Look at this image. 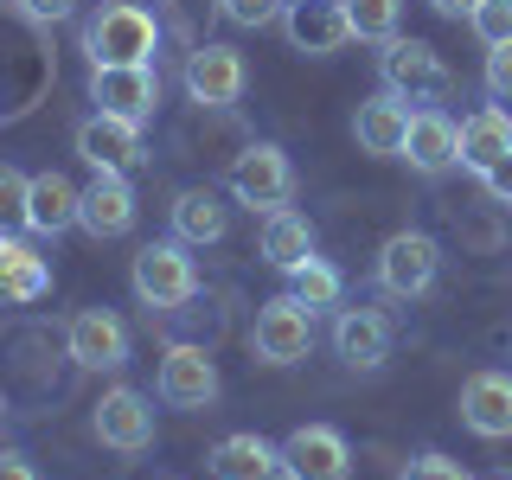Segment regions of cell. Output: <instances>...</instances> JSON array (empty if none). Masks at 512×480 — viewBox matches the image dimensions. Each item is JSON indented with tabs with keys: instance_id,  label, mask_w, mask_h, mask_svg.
Instances as JSON below:
<instances>
[{
	"instance_id": "6da1fadb",
	"label": "cell",
	"mask_w": 512,
	"mask_h": 480,
	"mask_svg": "<svg viewBox=\"0 0 512 480\" xmlns=\"http://www.w3.org/2000/svg\"><path fill=\"white\" fill-rule=\"evenodd\" d=\"M154 45H160V26H154L148 7H135V0H109V7L84 26L90 64H148Z\"/></svg>"
},
{
	"instance_id": "7a4b0ae2",
	"label": "cell",
	"mask_w": 512,
	"mask_h": 480,
	"mask_svg": "<svg viewBox=\"0 0 512 480\" xmlns=\"http://www.w3.org/2000/svg\"><path fill=\"white\" fill-rule=\"evenodd\" d=\"M135 295H141V308H180V301L199 295V269H192V256L180 237H167V244H148L135 256Z\"/></svg>"
},
{
	"instance_id": "3957f363",
	"label": "cell",
	"mask_w": 512,
	"mask_h": 480,
	"mask_svg": "<svg viewBox=\"0 0 512 480\" xmlns=\"http://www.w3.org/2000/svg\"><path fill=\"white\" fill-rule=\"evenodd\" d=\"M378 71H384V90L404 96V103H436V96H448V64L423 39H384Z\"/></svg>"
},
{
	"instance_id": "277c9868",
	"label": "cell",
	"mask_w": 512,
	"mask_h": 480,
	"mask_svg": "<svg viewBox=\"0 0 512 480\" xmlns=\"http://www.w3.org/2000/svg\"><path fill=\"white\" fill-rule=\"evenodd\" d=\"M250 346H256V359H263V365L308 359V346H314V308H301L295 295L263 301V308H256V327H250Z\"/></svg>"
},
{
	"instance_id": "5b68a950",
	"label": "cell",
	"mask_w": 512,
	"mask_h": 480,
	"mask_svg": "<svg viewBox=\"0 0 512 480\" xmlns=\"http://www.w3.org/2000/svg\"><path fill=\"white\" fill-rule=\"evenodd\" d=\"M231 192L250 212H282L288 192H295V167H288V154L276 141H256V148H244L231 160Z\"/></svg>"
},
{
	"instance_id": "8992f818",
	"label": "cell",
	"mask_w": 512,
	"mask_h": 480,
	"mask_svg": "<svg viewBox=\"0 0 512 480\" xmlns=\"http://www.w3.org/2000/svg\"><path fill=\"white\" fill-rule=\"evenodd\" d=\"M90 103H96V116L148 122L160 103L154 64H90Z\"/></svg>"
},
{
	"instance_id": "52a82bcc",
	"label": "cell",
	"mask_w": 512,
	"mask_h": 480,
	"mask_svg": "<svg viewBox=\"0 0 512 480\" xmlns=\"http://www.w3.org/2000/svg\"><path fill=\"white\" fill-rule=\"evenodd\" d=\"M436 269H442V250H436V237H429V231H397L391 244L378 250V282H384V295L416 301L429 282H436Z\"/></svg>"
},
{
	"instance_id": "ba28073f",
	"label": "cell",
	"mask_w": 512,
	"mask_h": 480,
	"mask_svg": "<svg viewBox=\"0 0 512 480\" xmlns=\"http://www.w3.org/2000/svg\"><path fill=\"white\" fill-rule=\"evenodd\" d=\"M160 404L173 410H205L218 404V359L205 346H173L167 359H160V378H154Z\"/></svg>"
},
{
	"instance_id": "9c48e42d",
	"label": "cell",
	"mask_w": 512,
	"mask_h": 480,
	"mask_svg": "<svg viewBox=\"0 0 512 480\" xmlns=\"http://www.w3.org/2000/svg\"><path fill=\"white\" fill-rule=\"evenodd\" d=\"M90 429H96V442L116 448V455H141V448L154 442V404L141 391H128V384H116V391H103Z\"/></svg>"
},
{
	"instance_id": "30bf717a",
	"label": "cell",
	"mask_w": 512,
	"mask_h": 480,
	"mask_svg": "<svg viewBox=\"0 0 512 480\" xmlns=\"http://www.w3.org/2000/svg\"><path fill=\"white\" fill-rule=\"evenodd\" d=\"M282 468H288V480H346L352 474V448H346L340 429L301 423L295 436L282 442Z\"/></svg>"
},
{
	"instance_id": "8fae6325",
	"label": "cell",
	"mask_w": 512,
	"mask_h": 480,
	"mask_svg": "<svg viewBox=\"0 0 512 480\" xmlns=\"http://www.w3.org/2000/svg\"><path fill=\"white\" fill-rule=\"evenodd\" d=\"M250 71H244V52L237 45H199V52L186 58V96L205 109H231L237 96H244Z\"/></svg>"
},
{
	"instance_id": "7c38bea8",
	"label": "cell",
	"mask_w": 512,
	"mask_h": 480,
	"mask_svg": "<svg viewBox=\"0 0 512 480\" xmlns=\"http://www.w3.org/2000/svg\"><path fill=\"white\" fill-rule=\"evenodd\" d=\"M64 346H71V359L84 372H122L128 365V327L109 308H84L71 320V333H64Z\"/></svg>"
},
{
	"instance_id": "4fadbf2b",
	"label": "cell",
	"mask_w": 512,
	"mask_h": 480,
	"mask_svg": "<svg viewBox=\"0 0 512 480\" xmlns=\"http://www.w3.org/2000/svg\"><path fill=\"white\" fill-rule=\"evenodd\" d=\"M77 154H84L96 173H128V167H141V122L84 116V122H77Z\"/></svg>"
},
{
	"instance_id": "5bb4252c",
	"label": "cell",
	"mask_w": 512,
	"mask_h": 480,
	"mask_svg": "<svg viewBox=\"0 0 512 480\" xmlns=\"http://www.w3.org/2000/svg\"><path fill=\"white\" fill-rule=\"evenodd\" d=\"M461 423L487 442L512 436V372H474L461 384Z\"/></svg>"
},
{
	"instance_id": "9a60e30c",
	"label": "cell",
	"mask_w": 512,
	"mask_h": 480,
	"mask_svg": "<svg viewBox=\"0 0 512 480\" xmlns=\"http://www.w3.org/2000/svg\"><path fill=\"white\" fill-rule=\"evenodd\" d=\"M282 26H288V45L308 52V58H327V52H340V45H352V26H346L340 0H301V7L282 13Z\"/></svg>"
},
{
	"instance_id": "2e32d148",
	"label": "cell",
	"mask_w": 512,
	"mask_h": 480,
	"mask_svg": "<svg viewBox=\"0 0 512 480\" xmlns=\"http://www.w3.org/2000/svg\"><path fill=\"white\" fill-rule=\"evenodd\" d=\"M404 160H410L416 173H448L461 160V122H448L442 109H410Z\"/></svg>"
},
{
	"instance_id": "e0dca14e",
	"label": "cell",
	"mask_w": 512,
	"mask_h": 480,
	"mask_svg": "<svg viewBox=\"0 0 512 480\" xmlns=\"http://www.w3.org/2000/svg\"><path fill=\"white\" fill-rule=\"evenodd\" d=\"M77 205H84V186H71L58 167L32 173V192H26V231L39 237H64L77 224Z\"/></svg>"
},
{
	"instance_id": "ac0fdd59",
	"label": "cell",
	"mask_w": 512,
	"mask_h": 480,
	"mask_svg": "<svg viewBox=\"0 0 512 480\" xmlns=\"http://www.w3.org/2000/svg\"><path fill=\"white\" fill-rule=\"evenodd\" d=\"M77 224L103 244V237H122L135 224V192H128V173H96L84 186V205H77Z\"/></svg>"
},
{
	"instance_id": "d6986e66",
	"label": "cell",
	"mask_w": 512,
	"mask_h": 480,
	"mask_svg": "<svg viewBox=\"0 0 512 480\" xmlns=\"http://www.w3.org/2000/svg\"><path fill=\"white\" fill-rule=\"evenodd\" d=\"M352 135H359L365 154H404V135H410V103L391 90H378L372 103H359V116H352Z\"/></svg>"
},
{
	"instance_id": "ffe728a7",
	"label": "cell",
	"mask_w": 512,
	"mask_h": 480,
	"mask_svg": "<svg viewBox=\"0 0 512 480\" xmlns=\"http://www.w3.org/2000/svg\"><path fill=\"white\" fill-rule=\"evenodd\" d=\"M333 346H340V359L352 372H378L384 352H391V327H384V314H372V308H346L333 320Z\"/></svg>"
},
{
	"instance_id": "44dd1931",
	"label": "cell",
	"mask_w": 512,
	"mask_h": 480,
	"mask_svg": "<svg viewBox=\"0 0 512 480\" xmlns=\"http://www.w3.org/2000/svg\"><path fill=\"white\" fill-rule=\"evenodd\" d=\"M212 474L218 480H288V468H282V448L276 442H263V436H224L218 448H212Z\"/></svg>"
},
{
	"instance_id": "7402d4cb",
	"label": "cell",
	"mask_w": 512,
	"mask_h": 480,
	"mask_svg": "<svg viewBox=\"0 0 512 480\" xmlns=\"http://www.w3.org/2000/svg\"><path fill=\"white\" fill-rule=\"evenodd\" d=\"M506 154H512V116L506 109H474V116L461 122V167L487 173V167H500Z\"/></svg>"
},
{
	"instance_id": "603a6c76",
	"label": "cell",
	"mask_w": 512,
	"mask_h": 480,
	"mask_svg": "<svg viewBox=\"0 0 512 480\" xmlns=\"http://www.w3.org/2000/svg\"><path fill=\"white\" fill-rule=\"evenodd\" d=\"M314 256V231H308V218L301 212H263V263L269 269H282V276H295L301 263Z\"/></svg>"
},
{
	"instance_id": "cb8c5ba5",
	"label": "cell",
	"mask_w": 512,
	"mask_h": 480,
	"mask_svg": "<svg viewBox=\"0 0 512 480\" xmlns=\"http://www.w3.org/2000/svg\"><path fill=\"white\" fill-rule=\"evenodd\" d=\"M224 231H231V212L218 205L212 186H192V192L173 199V237H180V244H218Z\"/></svg>"
},
{
	"instance_id": "d4e9b609",
	"label": "cell",
	"mask_w": 512,
	"mask_h": 480,
	"mask_svg": "<svg viewBox=\"0 0 512 480\" xmlns=\"http://www.w3.org/2000/svg\"><path fill=\"white\" fill-rule=\"evenodd\" d=\"M45 288H52L45 256H32L26 244H7V250H0V301H39Z\"/></svg>"
},
{
	"instance_id": "484cf974",
	"label": "cell",
	"mask_w": 512,
	"mask_h": 480,
	"mask_svg": "<svg viewBox=\"0 0 512 480\" xmlns=\"http://www.w3.org/2000/svg\"><path fill=\"white\" fill-rule=\"evenodd\" d=\"M352 39H397V20H404V0H340Z\"/></svg>"
},
{
	"instance_id": "4316f807",
	"label": "cell",
	"mask_w": 512,
	"mask_h": 480,
	"mask_svg": "<svg viewBox=\"0 0 512 480\" xmlns=\"http://www.w3.org/2000/svg\"><path fill=\"white\" fill-rule=\"evenodd\" d=\"M340 269L333 263H320V256H308V263L295 269V301L301 308H340Z\"/></svg>"
},
{
	"instance_id": "83f0119b",
	"label": "cell",
	"mask_w": 512,
	"mask_h": 480,
	"mask_svg": "<svg viewBox=\"0 0 512 480\" xmlns=\"http://www.w3.org/2000/svg\"><path fill=\"white\" fill-rule=\"evenodd\" d=\"M468 26L480 32V45H506L512 39V0H480L468 13Z\"/></svg>"
},
{
	"instance_id": "f1b7e54d",
	"label": "cell",
	"mask_w": 512,
	"mask_h": 480,
	"mask_svg": "<svg viewBox=\"0 0 512 480\" xmlns=\"http://www.w3.org/2000/svg\"><path fill=\"white\" fill-rule=\"evenodd\" d=\"M26 192H32V173L0 167V224H26Z\"/></svg>"
},
{
	"instance_id": "f546056e",
	"label": "cell",
	"mask_w": 512,
	"mask_h": 480,
	"mask_svg": "<svg viewBox=\"0 0 512 480\" xmlns=\"http://www.w3.org/2000/svg\"><path fill=\"white\" fill-rule=\"evenodd\" d=\"M224 7V20H237V26H269L282 13V0H218Z\"/></svg>"
},
{
	"instance_id": "4dcf8cb0",
	"label": "cell",
	"mask_w": 512,
	"mask_h": 480,
	"mask_svg": "<svg viewBox=\"0 0 512 480\" xmlns=\"http://www.w3.org/2000/svg\"><path fill=\"white\" fill-rule=\"evenodd\" d=\"M487 90L493 96H512V39L506 45H487Z\"/></svg>"
},
{
	"instance_id": "1f68e13d",
	"label": "cell",
	"mask_w": 512,
	"mask_h": 480,
	"mask_svg": "<svg viewBox=\"0 0 512 480\" xmlns=\"http://www.w3.org/2000/svg\"><path fill=\"white\" fill-rule=\"evenodd\" d=\"M404 480H468V468L461 461H448V455H423V461H410Z\"/></svg>"
},
{
	"instance_id": "d6a6232c",
	"label": "cell",
	"mask_w": 512,
	"mask_h": 480,
	"mask_svg": "<svg viewBox=\"0 0 512 480\" xmlns=\"http://www.w3.org/2000/svg\"><path fill=\"white\" fill-rule=\"evenodd\" d=\"M20 7H26V20L52 26V20H71V13H77V0H20Z\"/></svg>"
},
{
	"instance_id": "836d02e7",
	"label": "cell",
	"mask_w": 512,
	"mask_h": 480,
	"mask_svg": "<svg viewBox=\"0 0 512 480\" xmlns=\"http://www.w3.org/2000/svg\"><path fill=\"white\" fill-rule=\"evenodd\" d=\"M480 180H487V192H493V199H500V205H512V154L500 160V167H487V173H480Z\"/></svg>"
},
{
	"instance_id": "e575fe53",
	"label": "cell",
	"mask_w": 512,
	"mask_h": 480,
	"mask_svg": "<svg viewBox=\"0 0 512 480\" xmlns=\"http://www.w3.org/2000/svg\"><path fill=\"white\" fill-rule=\"evenodd\" d=\"M0 480H39V474H32L26 455H0Z\"/></svg>"
},
{
	"instance_id": "d590c367",
	"label": "cell",
	"mask_w": 512,
	"mask_h": 480,
	"mask_svg": "<svg viewBox=\"0 0 512 480\" xmlns=\"http://www.w3.org/2000/svg\"><path fill=\"white\" fill-rule=\"evenodd\" d=\"M429 7H436V13H442V20H461V13H474V7H480V0H429Z\"/></svg>"
},
{
	"instance_id": "8d00e7d4",
	"label": "cell",
	"mask_w": 512,
	"mask_h": 480,
	"mask_svg": "<svg viewBox=\"0 0 512 480\" xmlns=\"http://www.w3.org/2000/svg\"><path fill=\"white\" fill-rule=\"evenodd\" d=\"M7 244H13V237H7V224H0V250H7Z\"/></svg>"
},
{
	"instance_id": "74e56055",
	"label": "cell",
	"mask_w": 512,
	"mask_h": 480,
	"mask_svg": "<svg viewBox=\"0 0 512 480\" xmlns=\"http://www.w3.org/2000/svg\"><path fill=\"white\" fill-rule=\"evenodd\" d=\"M288 7H301V0H288Z\"/></svg>"
}]
</instances>
